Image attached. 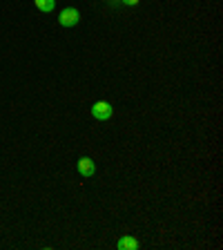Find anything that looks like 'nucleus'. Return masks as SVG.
Returning a JSON list of instances; mask_svg holds the SVG:
<instances>
[{
	"label": "nucleus",
	"instance_id": "nucleus-4",
	"mask_svg": "<svg viewBox=\"0 0 223 250\" xmlns=\"http://www.w3.org/2000/svg\"><path fill=\"white\" fill-rule=\"evenodd\" d=\"M116 248L119 250H136L139 248V239H134V237H130V234H125V237H121V239L116 241Z\"/></svg>",
	"mask_w": 223,
	"mask_h": 250
},
{
	"label": "nucleus",
	"instance_id": "nucleus-3",
	"mask_svg": "<svg viewBox=\"0 0 223 250\" xmlns=\"http://www.w3.org/2000/svg\"><path fill=\"white\" fill-rule=\"evenodd\" d=\"M78 174L85 177V179H89V177L96 174V166H94V161L89 159V156H81V159H78Z\"/></svg>",
	"mask_w": 223,
	"mask_h": 250
},
{
	"label": "nucleus",
	"instance_id": "nucleus-2",
	"mask_svg": "<svg viewBox=\"0 0 223 250\" xmlns=\"http://www.w3.org/2000/svg\"><path fill=\"white\" fill-rule=\"evenodd\" d=\"M58 22L62 27H76L81 22V11L76 7H67V9H62L61 16H58Z\"/></svg>",
	"mask_w": 223,
	"mask_h": 250
},
{
	"label": "nucleus",
	"instance_id": "nucleus-6",
	"mask_svg": "<svg viewBox=\"0 0 223 250\" xmlns=\"http://www.w3.org/2000/svg\"><path fill=\"white\" fill-rule=\"evenodd\" d=\"M121 5H127V7H134V5H139V0H119Z\"/></svg>",
	"mask_w": 223,
	"mask_h": 250
},
{
	"label": "nucleus",
	"instance_id": "nucleus-1",
	"mask_svg": "<svg viewBox=\"0 0 223 250\" xmlns=\"http://www.w3.org/2000/svg\"><path fill=\"white\" fill-rule=\"evenodd\" d=\"M112 114H114V107H112V103H107V101H96V103L92 105V116L96 121H109Z\"/></svg>",
	"mask_w": 223,
	"mask_h": 250
},
{
	"label": "nucleus",
	"instance_id": "nucleus-5",
	"mask_svg": "<svg viewBox=\"0 0 223 250\" xmlns=\"http://www.w3.org/2000/svg\"><path fill=\"white\" fill-rule=\"evenodd\" d=\"M34 5H36V9L42 11V14H52L54 7H56V0H34Z\"/></svg>",
	"mask_w": 223,
	"mask_h": 250
}]
</instances>
